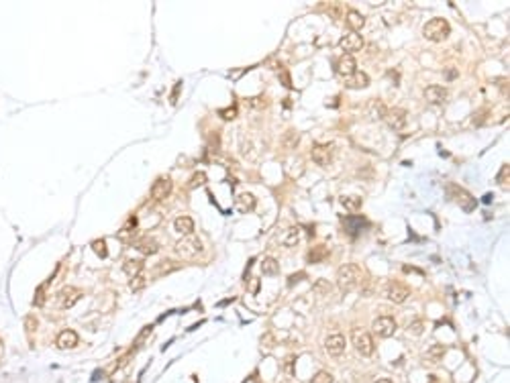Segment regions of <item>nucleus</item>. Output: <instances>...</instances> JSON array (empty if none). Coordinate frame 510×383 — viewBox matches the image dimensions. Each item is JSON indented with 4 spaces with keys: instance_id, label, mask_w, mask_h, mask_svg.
<instances>
[{
    "instance_id": "obj_1",
    "label": "nucleus",
    "mask_w": 510,
    "mask_h": 383,
    "mask_svg": "<svg viewBox=\"0 0 510 383\" xmlns=\"http://www.w3.org/2000/svg\"><path fill=\"white\" fill-rule=\"evenodd\" d=\"M361 275H363V271L359 265H355V263L341 265L339 271H337V284H339L341 290H351V288L359 286Z\"/></svg>"
},
{
    "instance_id": "obj_2",
    "label": "nucleus",
    "mask_w": 510,
    "mask_h": 383,
    "mask_svg": "<svg viewBox=\"0 0 510 383\" xmlns=\"http://www.w3.org/2000/svg\"><path fill=\"white\" fill-rule=\"evenodd\" d=\"M449 33H451V27H449V23H447L445 18H441V16H437V18H430V21H428V23L425 25V29H423V35H425V39L433 41V43L445 41V39L449 37Z\"/></svg>"
},
{
    "instance_id": "obj_3",
    "label": "nucleus",
    "mask_w": 510,
    "mask_h": 383,
    "mask_svg": "<svg viewBox=\"0 0 510 383\" xmlns=\"http://www.w3.org/2000/svg\"><path fill=\"white\" fill-rule=\"evenodd\" d=\"M173 251H175L180 257H184V259H194V257L202 251V245H200L198 236H184L182 240L175 243Z\"/></svg>"
},
{
    "instance_id": "obj_4",
    "label": "nucleus",
    "mask_w": 510,
    "mask_h": 383,
    "mask_svg": "<svg viewBox=\"0 0 510 383\" xmlns=\"http://www.w3.org/2000/svg\"><path fill=\"white\" fill-rule=\"evenodd\" d=\"M351 342L355 347V351L361 355V357H371L374 355V338L369 332L365 330H355L351 334Z\"/></svg>"
},
{
    "instance_id": "obj_5",
    "label": "nucleus",
    "mask_w": 510,
    "mask_h": 383,
    "mask_svg": "<svg viewBox=\"0 0 510 383\" xmlns=\"http://www.w3.org/2000/svg\"><path fill=\"white\" fill-rule=\"evenodd\" d=\"M384 120L392 131H402L408 123V112L404 108H388Z\"/></svg>"
},
{
    "instance_id": "obj_6",
    "label": "nucleus",
    "mask_w": 510,
    "mask_h": 383,
    "mask_svg": "<svg viewBox=\"0 0 510 383\" xmlns=\"http://www.w3.org/2000/svg\"><path fill=\"white\" fill-rule=\"evenodd\" d=\"M341 223H343L345 232H347L351 238H357L363 230L369 229V223H367V218H363V216H347V218H343Z\"/></svg>"
},
{
    "instance_id": "obj_7",
    "label": "nucleus",
    "mask_w": 510,
    "mask_h": 383,
    "mask_svg": "<svg viewBox=\"0 0 510 383\" xmlns=\"http://www.w3.org/2000/svg\"><path fill=\"white\" fill-rule=\"evenodd\" d=\"M171 179L168 175H164V177H158L155 182H153V186H151V200L153 202H164L168 196L171 194Z\"/></svg>"
},
{
    "instance_id": "obj_8",
    "label": "nucleus",
    "mask_w": 510,
    "mask_h": 383,
    "mask_svg": "<svg viewBox=\"0 0 510 383\" xmlns=\"http://www.w3.org/2000/svg\"><path fill=\"white\" fill-rule=\"evenodd\" d=\"M339 45H341V49H343V51H347V53H355V51L363 49V37H361L359 33L349 31V33H345V35L341 37Z\"/></svg>"
},
{
    "instance_id": "obj_9",
    "label": "nucleus",
    "mask_w": 510,
    "mask_h": 383,
    "mask_svg": "<svg viewBox=\"0 0 510 383\" xmlns=\"http://www.w3.org/2000/svg\"><path fill=\"white\" fill-rule=\"evenodd\" d=\"M410 296V288L402 281H392L388 286V298L394 302V304H404L406 298Z\"/></svg>"
},
{
    "instance_id": "obj_10",
    "label": "nucleus",
    "mask_w": 510,
    "mask_h": 383,
    "mask_svg": "<svg viewBox=\"0 0 510 383\" xmlns=\"http://www.w3.org/2000/svg\"><path fill=\"white\" fill-rule=\"evenodd\" d=\"M374 332H376L378 336H382V338L392 336V334L396 332V320H394L392 316H382V318H378V320L374 322Z\"/></svg>"
},
{
    "instance_id": "obj_11",
    "label": "nucleus",
    "mask_w": 510,
    "mask_h": 383,
    "mask_svg": "<svg viewBox=\"0 0 510 383\" xmlns=\"http://www.w3.org/2000/svg\"><path fill=\"white\" fill-rule=\"evenodd\" d=\"M78 342H80L78 332H76V330H70V328L62 330V332L57 334V338H55V345H57V349H62V351L74 349V347H78Z\"/></svg>"
},
{
    "instance_id": "obj_12",
    "label": "nucleus",
    "mask_w": 510,
    "mask_h": 383,
    "mask_svg": "<svg viewBox=\"0 0 510 383\" xmlns=\"http://www.w3.org/2000/svg\"><path fill=\"white\" fill-rule=\"evenodd\" d=\"M80 298H82V290L74 288V286H66L60 292V304H62V308H72Z\"/></svg>"
},
{
    "instance_id": "obj_13",
    "label": "nucleus",
    "mask_w": 510,
    "mask_h": 383,
    "mask_svg": "<svg viewBox=\"0 0 510 383\" xmlns=\"http://www.w3.org/2000/svg\"><path fill=\"white\" fill-rule=\"evenodd\" d=\"M386 112H388V108H386V104L382 102V100H369L367 102V106H365V116L369 118V120H382L384 116H386Z\"/></svg>"
},
{
    "instance_id": "obj_14",
    "label": "nucleus",
    "mask_w": 510,
    "mask_h": 383,
    "mask_svg": "<svg viewBox=\"0 0 510 383\" xmlns=\"http://www.w3.org/2000/svg\"><path fill=\"white\" fill-rule=\"evenodd\" d=\"M333 159V145H315L312 147V161L319 165H329Z\"/></svg>"
},
{
    "instance_id": "obj_15",
    "label": "nucleus",
    "mask_w": 510,
    "mask_h": 383,
    "mask_svg": "<svg viewBox=\"0 0 510 383\" xmlns=\"http://www.w3.org/2000/svg\"><path fill=\"white\" fill-rule=\"evenodd\" d=\"M325 349H327V353L331 357L343 355V351H345V338H343V334H331V336H327Z\"/></svg>"
},
{
    "instance_id": "obj_16",
    "label": "nucleus",
    "mask_w": 510,
    "mask_h": 383,
    "mask_svg": "<svg viewBox=\"0 0 510 383\" xmlns=\"http://www.w3.org/2000/svg\"><path fill=\"white\" fill-rule=\"evenodd\" d=\"M355 68H357V64H355V59L351 55H341L337 59V64H335V70H337V74L341 77H349L351 74H355L357 72Z\"/></svg>"
},
{
    "instance_id": "obj_17",
    "label": "nucleus",
    "mask_w": 510,
    "mask_h": 383,
    "mask_svg": "<svg viewBox=\"0 0 510 383\" xmlns=\"http://www.w3.org/2000/svg\"><path fill=\"white\" fill-rule=\"evenodd\" d=\"M425 100L428 104H443L447 100V90L443 86H428L425 90Z\"/></svg>"
},
{
    "instance_id": "obj_18",
    "label": "nucleus",
    "mask_w": 510,
    "mask_h": 383,
    "mask_svg": "<svg viewBox=\"0 0 510 383\" xmlns=\"http://www.w3.org/2000/svg\"><path fill=\"white\" fill-rule=\"evenodd\" d=\"M345 86L351 88V90H361V88L369 86V77H367L365 72H355L349 77H345Z\"/></svg>"
},
{
    "instance_id": "obj_19",
    "label": "nucleus",
    "mask_w": 510,
    "mask_h": 383,
    "mask_svg": "<svg viewBox=\"0 0 510 383\" xmlns=\"http://www.w3.org/2000/svg\"><path fill=\"white\" fill-rule=\"evenodd\" d=\"M347 25L351 27V31L353 33H357L359 29H363L365 27V16L359 12V10H355V8H351V10H347Z\"/></svg>"
},
{
    "instance_id": "obj_20",
    "label": "nucleus",
    "mask_w": 510,
    "mask_h": 383,
    "mask_svg": "<svg viewBox=\"0 0 510 383\" xmlns=\"http://www.w3.org/2000/svg\"><path fill=\"white\" fill-rule=\"evenodd\" d=\"M255 204H257V198L249 192H241L237 196V206H239L241 212H251L255 208Z\"/></svg>"
},
{
    "instance_id": "obj_21",
    "label": "nucleus",
    "mask_w": 510,
    "mask_h": 383,
    "mask_svg": "<svg viewBox=\"0 0 510 383\" xmlns=\"http://www.w3.org/2000/svg\"><path fill=\"white\" fill-rule=\"evenodd\" d=\"M327 257H329L327 245H317V247H312V249L308 251L306 261H308V263H319V261H323V259H327Z\"/></svg>"
},
{
    "instance_id": "obj_22",
    "label": "nucleus",
    "mask_w": 510,
    "mask_h": 383,
    "mask_svg": "<svg viewBox=\"0 0 510 383\" xmlns=\"http://www.w3.org/2000/svg\"><path fill=\"white\" fill-rule=\"evenodd\" d=\"M137 249H139L143 255H155L158 249H160V245H158V240H155L153 236H143V240L137 243Z\"/></svg>"
},
{
    "instance_id": "obj_23",
    "label": "nucleus",
    "mask_w": 510,
    "mask_h": 383,
    "mask_svg": "<svg viewBox=\"0 0 510 383\" xmlns=\"http://www.w3.org/2000/svg\"><path fill=\"white\" fill-rule=\"evenodd\" d=\"M173 227H175V230L180 232V234H192L194 232V220L190 218V216H178L175 218V223H173Z\"/></svg>"
},
{
    "instance_id": "obj_24",
    "label": "nucleus",
    "mask_w": 510,
    "mask_h": 383,
    "mask_svg": "<svg viewBox=\"0 0 510 383\" xmlns=\"http://www.w3.org/2000/svg\"><path fill=\"white\" fill-rule=\"evenodd\" d=\"M298 240H300V229L298 227H290L282 234V245L284 247H296Z\"/></svg>"
},
{
    "instance_id": "obj_25",
    "label": "nucleus",
    "mask_w": 510,
    "mask_h": 383,
    "mask_svg": "<svg viewBox=\"0 0 510 383\" xmlns=\"http://www.w3.org/2000/svg\"><path fill=\"white\" fill-rule=\"evenodd\" d=\"M341 204H343V208H345V210H349V212H357V210L361 208L363 200H361L359 196H341Z\"/></svg>"
},
{
    "instance_id": "obj_26",
    "label": "nucleus",
    "mask_w": 510,
    "mask_h": 383,
    "mask_svg": "<svg viewBox=\"0 0 510 383\" xmlns=\"http://www.w3.org/2000/svg\"><path fill=\"white\" fill-rule=\"evenodd\" d=\"M278 271H280V265H278V261L276 259H271V257H267V259H263L261 261V273L263 275H278Z\"/></svg>"
},
{
    "instance_id": "obj_27",
    "label": "nucleus",
    "mask_w": 510,
    "mask_h": 383,
    "mask_svg": "<svg viewBox=\"0 0 510 383\" xmlns=\"http://www.w3.org/2000/svg\"><path fill=\"white\" fill-rule=\"evenodd\" d=\"M123 269H125V273H127V275L137 277V275H141L143 263H141V261H137V259H131V261H127V263L123 265Z\"/></svg>"
},
{
    "instance_id": "obj_28",
    "label": "nucleus",
    "mask_w": 510,
    "mask_h": 383,
    "mask_svg": "<svg viewBox=\"0 0 510 383\" xmlns=\"http://www.w3.org/2000/svg\"><path fill=\"white\" fill-rule=\"evenodd\" d=\"M204 184H206V173H204V171H196V173L190 177L188 188H200V186H204Z\"/></svg>"
},
{
    "instance_id": "obj_29",
    "label": "nucleus",
    "mask_w": 510,
    "mask_h": 383,
    "mask_svg": "<svg viewBox=\"0 0 510 383\" xmlns=\"http://www.w3.org/2000/svg\"><path fill=\"white\" fill-rule=\"evenodd\" d=\"M158 269H160V273H171V271H175V269H182V265L175 263V261L166 259V261H162V263L158 265Z\"/></svg>"
},
{
    "instance_id": "obj_30",
    "label": "nucleus",
    "mask_w": 510,
    "mask_h": 383,
    "mask_svg": "<svg viewBox=\"0 0 510 383\" xmlns=\"http://www.w3.org/2000/svg\"><path fill=\"white\" fill-rule=\"evenodd\" d=\"M310 383H333V375L327 373V371H319V373L310 379Z\"/></svg>"
},
{
    "instance_id": "obj_31",
    "label": "nucleus",
    "mask_w": 510,
    "mask_h": 383,
    "mask_svg": "<svg viewBox=\"0 0 510 383\" xmlns=\"http://www.w3.org/2000/svg\"><path fill=\"white\" fill-rule=\"evenodd\" d=\"M443 353H445V347L443 345H435V347H430V351L426 353V357L428 359H441Z\"/></svg>"
},
{
    "instance_id": "obj_32",
    "label": "nucleus",
    "mask_w": 510,
    "mask_h": 383,
    "mask_svg": "<svg viewBox=\"0 0 510 383\" xmlns=\"http://www.w3.org/2000/svg\"><path fill=\"white\" fill-rule=\"evenodd\" d=\"M92 249L96 251V255H100V257H106V243H104L102 238L94 240V243H92Z\"/></svg>"
},
{
    "instance_id": "obj_33",
    "label": "nucleus",
    "mask_w": 510,
    "mask_h": 383,
    "mask_svg": "<svg viewBox=\"0 0 510 383\" xmlns=\"http://www.w3.org/2000/svg\"><path fill=\"white\" fill-rule=\"evenodd\" d=\"M149 334H151V326L143 328V330L139 332V338L135 340V349H141V347H143V342H145V338H149Z\"/></svg>"
},
{
    "instance_id": "obj_34",
    "label": "nucleus",
    "mask_w": 510,
    "mask_h": 383,
    "mask_svg": "<svg viewBox=\"0 0 510 383\" xmlns=\"http://www.w3.org/2000/svg\"><path fill=\"white\" fill-rule=\"evenodd\" d=\"M219 114H221V118H225V120H233V118L237 116V108H235V106L223 108V110H219Z\"/></svg>"
},
{
    "instance_id": "obj_35",
    "label": "nucleus",
    "mask_w": 510,
    "mask_h": 383,
    "mask_svg": "<svg viewBox=\"0 0 510 383\" xmlns=\"http://www.w3.org/2000/svg\"><path fill=\"white\" fill-rule=\"evenodd\" d=\"M143 286H145V277H143V275L131 277V290H133V292H139Z\"/></svg>"
},
{
    "instance_id": "obj_36",
    "label": "nucleus",
    "mask_w": 510,
    "mask_h": 383,
    "mask_svg": "<svg viewBox=\"0 0 510 383\" xmlns=\"http://www.w3.org/2000/svg\"><path fill=\"white\" fill-rule=\"evenodd\" d=\"M280 79H282V84H284L286 88H292V84H290V77H288V72H286V70H282V72H280Z\"/></svg>"
},
{
    "instance_id": "obj_37",
    "label": "nucleus",
    "mask_w": 510,
    "mask_h": 383,
    "mask_svg": "<svg viewBox=\"0 0 510 383\" xmlns=\"http://www.w3.org/2000/svg\"><path fill=\"white\" fill-rule=\"evenodd\" d=\"M35 306H43V288L37 290V298H35Z\"/></svg>"
},
{
    "instance_id": "obj_38",
    "label": "nucleus",
    "mask_w": 510,
    "mask_h": 383,
    "mask_svg": "<svg viewBox=\"0 0 510 383\" xmlns=\"http://www.w3.org/2000/svg\"><path fill=\"white\" fill-rule=\"evenodd\" d=\"M180 88H182V86H180V84H175V86H173V94H171V104H175V100H178V92H180Z\"/></svg>"
},
{
    "instance_id": "obj_39",
    "label": "nucleus",
    "mask_w": 510,
    "mask_h": 383,
    "mask_svg": "<svg viewBox=\"0 0 510 383\" xmlns=\"http://www.w3.org/2000/svg\"><path fill=\"white\" fill-rule=\"evenodd\" d=\"M135 227H137V218H135V216H131V218H129V223H127V229H135Z\"/></svg>"
},
{
    "instance_id": "obj_40",
    "label": "nucleus",
    "mask_w": 510,
    "mask_h": 383,
    "mask_svg": "<svg viewBox=\"0 0 510 383\" xmlns=\"http://www.w3.org/2000/svg\"><path fill=\"white\" fill-rule=\"evenodd\" d=\"M447 77H449V79H453V77H455V72H453V70H449V72H447Z\"/></svg>"
},
{
    "instance_id": "obj_41",
    "label": "nucleus",
    "mask_w": 510,
    "mask_h": 383,
    "mask_svg": "<svg viewBox=\"0 0 510 383\" xmlns=\"http://www.w3.org/2000/svg\"><path fill=\"white\" fill-rule=\"evenodd\" d=\"M376 383H392V381H390V379H378Z\"/></svg>"
},
{
    "instance_id": "obj_42",
    "label": "nucleus",
    "mask_w": 510,
    "mask_h": 383,
    "mask_svg": "<svg viewBox=\"0 0 510 383\" xmlns=\"http://www.w3.org/2000/svg\"><path fill=\"white\" fill-rule=\"evenodd\" d=\"M430 383H437V381H435V377H430Z\"/></svg>"
}]
</instances>
